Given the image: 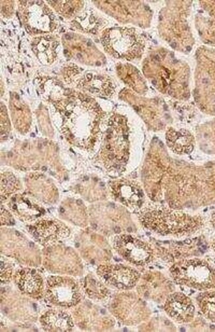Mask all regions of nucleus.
<instances>
[{
	"label": "nucleus",
	"mask_w": 215,
	"mask_h": 332,
	"mask_svg": "<svg viewBox=\"0 0 215 332\" xmlns=\"http://www.w3.org/2000/svg\"><path fill=\"white\" fill-rule=\"evenodd\" d=\"M143 224L159 234H182L191 232L199 226V220L185 214L155 209L146 212L142 218Z\"/></svg>",
	"instance_id": "1"
},
{
	"label": "nucleus",
	"mask_w": 215,
	"mask_h": 332,
	"mask_svg": "<svg viewBox=\"0 0 215 332\" xmlns=\"http://www.w3.org/2000/svg\"><path fill=\"white\" fill-rule=\"evenodd\" d=\"M170 271L175 282L179 285L201 291L215 288V270L205 260H181L173 265Z\"/></svg>",
	"instance_id": "2"
},
{
	"label": "nucleus",
	"mask_w": 215,
	"mask_h": 332,
	"mask_svg": "<svg viewBox=\"0 0 215 332\" xmlns=\"http://www.w3.org/2000/svg\"><path fill=\"white\" fill-rule=\"evenodd\" d=\"M46 296L52 303L64 307L75 306L80 300L77 283L68 277H49L46 282Z\"/></svg>",
	"instance_id": "3"
},
{
	"label": "nucleus",
	"mask_w": 215,
	"mask_h": 332,
	"mask_svg": "<svg viewBox=\"0 0 215 332\" xmlns=\"http://www.w3.org/2000/svg\"><path fill=\"white\" fill-rule=\"evenodd\" d=\"M114 247L120 255L137 265L149 263L153 257V250L151 246L131 235L116 237Z\"/></svg>",
	"instance_id": "4"
},
{
	"label": "nucleus",
	"mask_w": 215,
	"mask_h": 332,
	"mask_svg": "<svg viewBox=\"0 0 215 332\" xmlns=\"http://www.w3.org/2000/svg\"><path fill=\"white\" fill-rule=\"evenodd\" d=\"M98 275L103 283L120 290L132 289L140 277L136 270L121 264L101 265L98 269Z\"/></svg>",
	"instance_id": "5"
},
{
	"label": "nucleus",
	"mask_w": 215,
	"mask_h": 332,
	"mask_svg": "<svg viewBox=\"0 0 215 332\" xmlns=\"http://www.w3.org/2000/svg\"><path fill=\"white\" fill-rule=\"evenodd\" d=\"M166 313L177 323L190 322L195 315V307L190 298L182 293L172 294L166 300Z\"/></svg>",
	"instance_id": "6"
},
{
	"label": "nucleus",
	"mask_w": 215,
	"mask_h": 332,
	"mask_svg": "<svg viewBox=\"0 0 215 332\" xmlns=\"http://www.w3.org/2000/svg\"><path fill=\"white\" fill-rule=\"evenodd\" d=\"M68 229L53 220H42L34 227L33 235L41 243L50 245L68 236Z\"/></svg>",
	"instance_id": "7"
},
{
	"label": "nucleus",
	"mask_w": 215,
	"mask_h": 332,
	"mask_svg": "<svg viewBox=\"0 0 215 332\" xmlns=\"http://www.w3.org/2000/svg\"><path fill=\"white\" fill-rule=\"evenodd\" d=\"M16 281L19 289L27 295L37 296L43 293V279L35 270L25 269L18 271L16 275Z\"/></svg>",
	"instance_id": "8"
},
{
	"label": "nucleus",
	"mask_w": 215,
	"mask_h": 332,
	"mask_svg": "<svg viewBox=\"0 0 215 332\" xmlns=\"http://www.w3.org/2000/svg\"><path fill=\"white\" fill-rule=\"evenodd\" d=\"M41 323L46 331H70L74 326L70 316L64 311H48L41 318Z\"/></svg>",
	"instance_id": "9"
},
{
	"label": "nucleus",
	"mask_w": 215,
	"mask_h": 332,
	"mask_svg": "<svg viewBox=\"0 0 215 332\" xmlns=\"http://www.w3.org/2000/svg\"><path fill=\"white\" fill-rule=\"evenodd\" d=\"M213 55L212 53L208 52L202 56L199 77L201 85L204 88L213 86V111L215 112V54Z\"/></svg>",
	"instance_id": "10"
},
{
	"label": "nucleus",
	"mask_w": 215,
	"mask_h": 332,
	"mask_svg": "<svg viewBox=\"0 0 215 332\" xmlns=\"http://www.w3.org/2000/svg\"><path fill=\"white\" fill-rule=\"evenodd\" d=\"M115 195L126 205L140 207L142 204L143 193L140 189L128 186H122L119 191H116Z\"/></svg>",
	"instance_id": "11"
},
{
	"label": "nucleus",
	"mask_w": 215,
	"mask_h": 332,
	"mask_svg": "<svg viewBox=\"0 0 215 332\" xmlns=\"http://www.w3.org/2000/svg\"><path fill=\"white\" fill-rule=\"evenodd\" d=\"M199 307L204 316L215 323V291L204 293L199 296Z\"/></svg>",
	"instance_id": "12"
},
{
	"label": "nucleus",
	"mask_w": 215,
	"mask_h": 332,
	"mask_svg": "<svg viewBox=\"0 0 215 332\" xmlns=\"http://www.w3.org/2000/svg\"><path fill=\"white\" fill-rule=\"evenodd\" d=\"M87 285L86 290H87L88 295H89L91 297L101 299L107 295V289L103 287L102 284L97 282L96 281L91 279L89 283H87Z\"/></svg>",
	"instance_id": "13"
},
{
	"label": "nucleus",
	"mask_w": 215,
	"mask_h": 332,
	"mask_svg": "<svg viewBox=\"0 0 215 332\" xmlns=\"http://www.w3.org/2000/svg\"><path fill=\"white\" fill-rule=\"evenodd\" d=\"M12 277V270L10 264L3 258L1 259V281L2 283L8 282Z\"/></svg>",
	"instance_id": "14"
},
{
	"label": "nucleus",
	"mask_w": 215,
	"mask_h": 332,
	"mask_svg": "<svg viewBox=\"0 0 215 332\" xmlns=\"http://www.w3.org/2000/svg\"><path fill=\"white\" fill-rule=\"evenodd\" d=\"M25 29H26L27 32L28 33H30L31 32V27L29 26L28 25H25Z\"/></svg>",
	"instance_id": "15"
},
{
	"label": "nucleus",
	"mask_w": 215,
	"mask_h": 332,
	"mask_svg": "<svg viewBox=\"0 0 215 332\" xmlns=\"http://www.w3.org/2000/svg\"><path fill=\"white\" fill-rule=\"evenodd\" d=\"M90 92H92V93H94V92H99V90L97 89V88H91L90 89Z\"/></svg>",
	"instance_id": "16"
},
{
	"label": "nucleus",
	"mask_w": 215,
	"mask_h": 332,
	"mask_svg": "<svg viewBox=\"0 0 215 332\" xmlns=\"http://www.w3.org/2000/svg\"><path fill=\"white\" fill-rule=\"evenodd\" d=\"M73 23H75L76 27H78V28H79L80 29H82V27L81 25H80L79 23L75 22V21H74Z\"/></svg>",
	"instance_id": "17"
},
{
	"label": "nucleus",
	"mask_w": 215,
	"mask_h": 332,
	"mask_svg": "<svg viewBox=\"0 0 215 332\" xmlns=\"http://www.w3.org/2000/svg\"><path fill=\"white\" fill-rule=\"evenodd\" d=\"M58 45V42H54L53 44H52V49H55L57 46Z\"/></svg>",
	"instance_id": "18"
},
{
	"label": "nucleus",
	"mask_w": 215,
	"mask_h": 332,
	"mask_svg": "<svg viewBox=\"0 0 215 332\" xmlns=\"http://www.w3.org/2000/svg\"><path fill=\"white\" fill-rule=\"evenodd\" d=\"M71 90L67 89L65 90V94H66V95H68V94L71 93Z\"/></svg>",
	"instance_id": "19"
},
{
	"label": "nucleus",
	"mask_w": 215,
	"mask_h": 332,
	"mask_svg": "<svg viewBox=\"0 0 215 332\" xmlns=\"http://www.w3.org/2000/svg\"><path fill=\"white\" fill-rule=\"evenodd\" d=\"M44 12H45L46 14H49L50 13V10H48L47 8H45V9H44Z\"/></svg>",
	"instance_id": "20"
},
{
	"label": "nucleus",
	"mask_w": 215,
	"mask_h": 332,
	"mask_svg": "<svg viewBox=\"0 0 215 332\" xmlns=\"http://www.w3.org/2000/svg\"><path fill=\"white\" fill-rule=\"evenodd\" d=\"M65 38H66V39L68 40H70L71 39V37L69 34L65 35Z\"/></svg>",
	"instance_id": "21"
},
{
	"label": "nucleus",
	"mask_w": 215,
	"mask_h": 332,
	"mask_svg": "<svg viewBox=\"0 0 215 332\" xmlns=\"http://www.w3.org/2000/svg\"><path fill=\"white\" fill-rule=\"evenodd\" d=\"M87 79L88 81H90V80L92 79V74L87 75Z\"/></svg>",
	"instance_id": "22"
},
{
	"label": "nucleus",
	"mask_w": 215,
	"mask_h": 332,
	"mask_svg": "<svg viewBox=\"0 0 215 332\" xmlns=\"http://www.w3.org/2000/svg\"><path fill=\"white\" fill-rule=\"evenodd\" d=\"M90 22L91 23V24H92V23L94 22V17H93V16L91 17V18H90Z\"/></svg>",
	"instance_id": "23"
},
{
	"label": "nucleus",
	"mask_w": 215,
	"mask_h": 332,
	"mask_svg": "<svg viewBox=\"0 0 215 332\" xmlns=\"http://www.w3.org/2000/svg\"><path fill=\"white\" fill-rule=\"evenodd\" d=\"M45 39L48 40V41H50V40L52 39V37L49 36V35H46Z\"/></svg>",
	"instance_id": "24"
},
{
	"label": "nucleus",
	"mask_w": 215,
	"mask_h": 332,
	"mask_svg": "<svg viewBox=\"0 0 215 332\" xmlns=\"http://www.w3.org/2000/svg\"><path fill=\"white\" fill-rule=\"evenodd\" d=\"M33 31H34V33H41L42 31L40 30H37V29H33Z\"/></svg>",
	"instance_id": "25"
},
{
	"label": "nucleus",
	"mask_w": 215,
	"mask_h": 332,
	"mask_svg": "<svg viewBox=\"0 0 215 332\" xmlns=\"http://www.w3.org/2000/svg\"><path fill=\"white\" fill-rule=\"evenodd\" d=\"M212 247H213L215 251V239H214L213 242H212Z\"/></svg>",
	"instance_id": "26"
},
{
	"label": "nucleus",
	"mask_w": 215,
	"mask_h": 332,
	"mask_svg": "<svg viewBox=\"0 0 215 332\" xmlns=\"http://www.w3.org/2000/svg\"><path fill=\"white\" fill-rule=\"evenodd\" d=\"M90 32L92 33H94L95 34V33H96V29H92V30H91Z\"/></svg>",
	"instance_id": "27"
},
{
	"label": "nucleus",
	"mask_w": 215,
	"mask_h": 332,
	"mask_svg": "<svg viewBox=\"0 0 215 332\" xmlns=\"http://www.w3.org/2000/svg\"><path fill=\"white\" fill-rule=\"evenodd\" d=\"M50 19H51L52 20H53L54 19V16H53V15L51 14L50 16Z\"/></svg>",
	"instance_id": "28"
},
{
	"label": "nucleus",
	"mask_w": 215,
	"mask_h": 332,
	"mask_svg": "<svg viewBox=\"0 0 215 332\" xmlns=\"http://www.w3.org/2000/svg\"><path fill=\"white\" fill-rule=\"evenodd\" d=\"M77 203L79 204V205H81L82 204V201H80V200H79V201H77Z\"/></svg>",
	"instance_id": "29"
},
{
	"label": "nucleus",
	"mask_w": 215,
	"mask_h": 332,
	"mask_svg": "<svg viewBox=\"0 0 215 332\" xmlns=\"http://www.w3.org/2000/svg\"><path fill=\"white\" fill-rule=\"evenodd\" d=\"M42 2H43L38 1V2H37V4H38V5H41Z\"/></svg>",
	"instance_id": "30"
},
{
	"label": "nucleus",
	"mask_w": 215,
	"mask_h": 332,
	"mask_svg": "<svg viewBox=\"0 0 215 332\" xmlns=\"http://www.w3.org/2000/svg\"><path fill=\"white\" fill-rule=\"evenodd\" d=\"M77 56H78V57H79V58H82V54H80V53H79V54H77Z\"/></svg>",
	"instance_id": "31"
},
{
	"label": "nucleus",
	"mask_w": 215,
	"mask_h": 332,
	"mask_svg": "<svg viewBox=\"0 0 215 332\" xmlns=\"http://www.w3.org/2000/svg\"><path fill=\"white\" fill-rule=\"evenodd\" d=\"M106 148L107 149H109H109H111V146H109V145H107V146H106Z\"/></svg>",
	"instance_id": "32"
},
{
	"label": "nucleus",
	"mask_w": 215,
	"mask_h": 332,
	"mask_svg": "<svg viewBox=\"0 0 215 332\" xmlns=\"http://www.w3.org/2000/svg\"><path fill=\"white\" fill-rule=\"evenodd\" d=\"M22 4H23V5H26L27 2L26 1H22Z\"/></svg>",
	"instance_id": "33"
},
{
	"label": "nucleus",
	"mask_w": 215,
	"mask_h": 332,
	"mask_svg": "<svg viewBox=\"0 0 215 332\" xmlns=\"http://www.w3.org/2000/svg\"><path fill=\"white\" fill-rule=\"evenodd\" d=\"M153 85H157V81H153Z\"/></svg>",
	"instance_id": "34"
},
{
	"label": "nucleus",
	"mask_w": 215,
	"mask_h": 332,
	"mask_svg": "<svg viewBox=\"0 0 215 332\" xmlns=\"http://www.w3.org/2000/svg\"><path fill=\"white\" fill-rule=\"evenodd\" d=\"M66 52H68V50H64V53H66Z\"/></svg>",
	"instance_id": "35"
},
{
	"label": "nucleus",
	"mask_w": 215,
	"mask_h": 332,
	"mask_svg": "<svg viewBox=\"0 0 215 332\" xmlns=\"http://www.w3.org/2000/svg\"><path fill=\"white\" fill-rule=\"evenodd\" d=\"M100 64H101L100 62H97V65H100Z\"/></svg>",
	"instance_id": "36"
},
{
	"label": "nucleus",
	"mask_w": 215,
	"mask_h": 332,
	"mask_svg": "<svg viewBox=\"0 0 215 332\" xmlns=\"http://www.w3.org/2000/svg\"><path fill=\"white\" fill-rule=\"evenodd\" d=\"M16 98H17V99H19V98H20V97H19V96H18V95H16Z\"/></svg>",
	"instance_id": "37"
},
{
	"label": "nucleus",
	"mask_w": 215,
	"mask_h": 332,
	"mask_svg": "<svg viewBox=\"0 0 215 332\" xmlns=\"http://www.w3.org/2000/svg\"><path fill=\"white\" fill-rule=\"evenodd\" d=\"M88 45L91 46V43H88Z\"/></svg>",
	"instance_id": "38"
}]
</instances>
